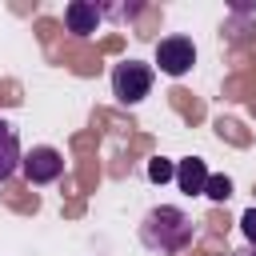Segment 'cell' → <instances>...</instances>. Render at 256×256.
<instances>
[{
  "label": "cell",
  "mask_w": 256,
  "mask_h": 256,
  "mask_svg": "<svg viewBox=\"0 0 256 256\" xmlns=\"http://www.w3.org/2000/svg\"><path fill=\"white\" fill-rule=\"evenodd\" d=\"M192 236H196V224L176 204H156L140 220V244L152 252H184L192 244Z\"/></svg>",
  "instance_id": "cell-1"
},
{
  "label": "cell",
  "mask_w": 256,
  "mask_h": 256,
  "mask_svg": "<svg viewBox=\"0 0 256 256\" xmlns=\"http://www.w3.org/2000/svg\"><path fill=\"white\" fill-rule=\"evenodd\" d=\"M156 84V68L144 60H124L112 68V96L120 104H140Z\"/></svg>",
  "instance_id": "cell-2"
},
{
  "label": "cell",
  "mask_w": 256,
  "mask_h": 256,
  "mask_svg": "<svg viewBox=\"0 0 256 256\" xmlns=\"http://www.w3.org/2000/svg\"><path fill=\"white\" fill-rule=\"evenodd\" d=\"M20 172H24L28 184H56L64 176V156L56 148L40 144V148H32V152L20 156Z\"/></svg>",
  "instance_id": "cell-3"
},
{
  "label": "cell",
  "mask_w": 256,
  "mask_h": 256,
  "mask_svg": "<svg viewBox=\"0 0 256 256\" xmlns=\"http://www.w3.org/2000/svg\"><path fill=\"white\" fill-rule=\"evenodd\" d=\"M156 64H160L164 76H184L196 64V44L188 36H164L156 44Z\"/></svg>",
  "instance_id": "cell-4"
},
{
  "label": "cell",
  "mask_w": 256,
  "mask_h": 256,
  "mask_svg": "<svg viewBox=\"0 0 256 256\" xmlns=\"http://www.w3.org/2000/svg\"><path fill=\"white\" fill-rule=\"evenodd\" d=\"M96 24H100V4H92V0H72V4L64 8V28H68L72 36H92Z\"/></svg>",
  "instance_id": "cell-5"
},
{
  "label": "cell",
  "mask_w": 256,
  "mask_h": 256,
  "mask_svg": "<svg viewBox=\"0 0 256 256\" xmlns=\"http://www.w3.org/2000/svg\"><path fill=\"white\" fill-rule=\"evenodd\" d=\"M176 184H180V192H188V196H204V184H208V164L200 160V156H184L180 164H176Z\"/></svg>",
  "instance_id": "cell-6"
},
{
  "label": "cell",
  "mask_w": 256,
  "mask_h": 256,
  "mask_svg": "<svg viewBox=\"0 0 256 256\" xmlns=\"http://www.w3.org/2000/svg\"><path fill=\"white\" fill-rule=\"evenodd\" d=\"M20 156H24V152H20V136H16V128L0 116V184L20 168Z\"/></svg>",
  "instance_id": "cell-7"
},
{
  "label": "cell",
  "mask_w": 256,
  "mask_h": 256,
  "mask_svg": "<svg viewBox=\"0 0 256 256\" xmlns=\"http://www.w3.org/2000/svg\"><path fill=\"white\" fill-rule=\"evenodd\" d=\"M140 12H144L140 0H136V4H108V8H100V20L108 16V20H120V24H124V20H136Z\"/></svg>",
  "instance_id": "cell-8"
},
{
  "label": "cell",
  "mask_w": 256,
  "mask_h": 256,
  "mask_svg": "<svg viewBox=\"0 0 256 256\" xmlns=\"http://www.w3.org/2000/svg\"><path fill=\"white\" fill-rule=\"evenodd\" d=\"M148 180H152V184H164V180H176V164H172V160H164V156H156V160H148Z\"/></svg>",
  "instance_id": "cell-9"
},
{
  "label": "cell",
  "mask_w": 256,
  "mask_h": 256,
  "mask_svg": "<svg viewBox=\"0 0 256 256\" xmlns=\"http://www.w3.org/2000/svg\"><path fill=\"white\" fill-rule=\"evenodd\" d=\"M204 196H208V200H228V196H232V180H228V176H212V172H208Z\"/></svg>",
  "instance_id": "cell-10"
},
{
  "label": "cell",
  "mask_w": 256,
  "mask_h": 256,
  "mask_svg": "<svg viewBox=\"0 0 256 256\" xmlns=\"http://www.w3.org/2000/svg\"><path fill=\"white\" fill-rule=\"evenodd\" d=\"M240 232H244L248 248H256V208H248V212L240 216Z\"/></svg>",
  "instance_id": "cell-11"
},
{
  "label": "cell",
  "mask_w": 256,
  "mask_h": 256,
  "mask_svg": "<svg viewBox=\"0 0 256 256\" xmlns=\"http://www.w3.org/2000/svg\"><path fill=\"white\" fill-rule=\"evenodd\" d=\"M232 256H256V248H236Z\"/></svg>",
  "instance_id": "cell-12"
}]
</instances>
